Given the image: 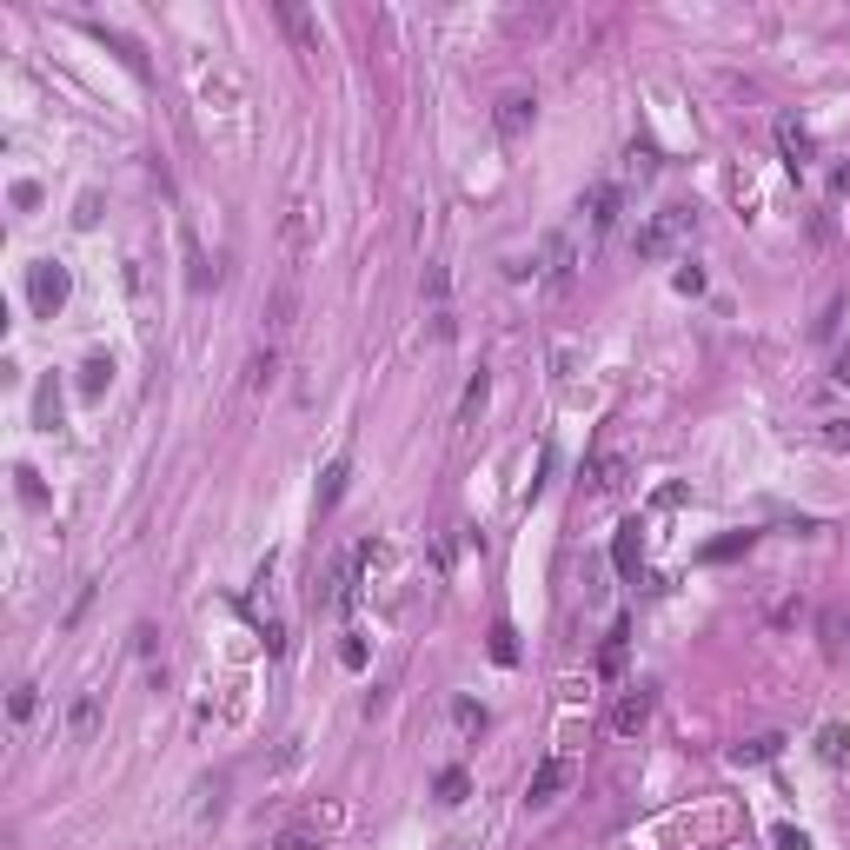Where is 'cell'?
Masks as SVG:
<instances>
[{"mask_svg": "<svg viewBox=\"0 0 850 850\" xmlns=\"http://www.w3.org/2000/svg\"><path fill=\"white\" fill-rule=\"evenodd\" d=\"M107 386H113V359L107 352H93L87 366H80V399H100Z\"/></svg>", "mask_w": 850, "mask_h": 850, "instance_id": "10", "label": "cell"}, {"mask_svg": "<svg viewBox=\"0 0 850 850\" xmlns=\"http://www.w3.org/2000/svg\"><path fill=\"white\" fill-rule=\"evenodd\" d=\"M93 724H100V698H93V691H87V698L74 704V718H67V731H74V738H87Z\"/></svg>", "mask_w": 850, "mask_h": 850, "instance_id": "18", "label": "cell"}, {"mask_svg": "<svg viewBox=\"0 0 850 850\" xmlns=\"http://www.w3.org/2000/svg\"><path fill=\"white\" fill-rule=\"evenodd\" d=\"M777 850H804V831H791V824H777Z\"/></svg>", "mask_w": 850, "mask_h": 850, "instance_id": "31", "label": "cell"}, {"mask_svg": "<svg viewBox=\"0 0 850 850\" xmlns=\"http://www.w3.org/2000/svg\"><path fill=\"white\" fill-rule=\"evenodd\" d=\"M678 293H704V273H698V266H678Z\"/></svg>", "mask_w": 850, "mask_h": 850, "instance_id": "30", "label": "cell"}, {"mask_svg": "<svg viewBox=\"0 0 850 850\" xmlns=\"http://www.w3.org/2000/svg\"><path fill=\"white\" fill-rule=\"evenodd\" d=\"M346 479H352V465H346V459L326 465V479H319V518L339 512V499H346Z\"/></svg>", "mask_w": 850, "mask_h": 850, "instance_id": "9", "label": "cell"}, {"mask_svg": "<svg viewBox=\"0 0 850 850\" xmlns=\"http://www.w3.org/2000/svg\"><path fill=\"white\" fill-rule=\"evenodd\" d=\"M346 824V804H326V811H306L293 824V831H279V844L273 850H313V844H326V837Z\"/></svg>", "mask_w": 850, "mask_h": 850, "instance_id": "3", "label": "cell"}, {"mask_svg": "<svg viewBox=\"0 0 850 850\" xmlns=\"http://www.w3.org/2000/svg\"><path fill=\"white\" fill-rule=\"evenodd\" d=\"M485 399H492V379L485 372H472V386H465V399H459V425H472L485 412Z\"/></svg>", "mask_w": 850, "mask_h": 850, "instance_id": "14", "label": "cell"}, {"mask_svg": "<svg viewBox=\"0 0 850 850\" xmlns=\"http://www.w3.org/2000/svg\"><path fill=\"white\" fill-rule=\"evenodd\" d=\"M34 704H40V698H34V684H14V698H7L14 724H27V718H34Z\"/></svg>", "mask_w": 850, "mask_h": 850, "instance_id": "23", "label": "cell"}, {"mask_svg": "<svg viewBox=\"0 0 850 850\" xmlns=\"http://www.w3.org/2000/svg\"><path fill=\"white\" fill-rule=\"evenodd\" d=\"M525 127H532V100H525V93H512V100H499V133H505V140H518Z\"/></svg>", "mask_w": 850, "mask_h": 850, "instance_id": "12", "label": "cell"}, {"mask_svg": "<svg viewBox=\"0 0 850 850\" xmlns=\"http://www.w3.org/2000/svg\"><path fill=\"white\" fill-rule=\"evenodd\" d=\"M439 804H465V771H439Z\"/></svg>", "mask_w": 850, "mask_h": 850, "instance_id": "24", "label": "cell"}, {"mask_svg": "<svg viewBox=\"0 0 850 850\" xmlns=\"http://www.w3.org/2000/svg\"><path fill=\"white\" fill-rule=\"evenodd\" d=\"M565 784H572V764H565V758H545V764L532 771V784H525V804H532V811H545V804H552Z\"/></svg>", "mask_w": 850, "mask_h": 850, "instance_id": "5", "label": "cell"}, {"mask_svg": "<svg viewBox=\"0 0 850 850\" xmlns=\"http://www.w3.org/2000/svg\"><path fill=\"white\" fill-rule=\"evenodd\" d=\"M777 147H784L791 173H804V167H811V153H817V147H811V133L797 127V120H777Z\"/></svg>", "mask_w": 850, "mask_h": 850, "instance_id": "8", "label": "cell"}, {"mask_svg": "<svg viewBox=\"0 0 850 850\" xmlns=\"http://www.w3.org/2000/svg\"><path fill=\"white\" fill-rule=\"evenodd\" d=\"M824 638H831V645H824L831 658H850V618L844 611H824Z\"/></svg>", "mask_w": 850, "mask_h": 850, "instance_id": "15", "label": "cell"}, {"mask_svg": "<svg viewBox=\"0 0 850 850\" xmlns=\"http://www.w3.org/2000/svg\"><path fill=\"white\" fill-rule=\"evenodd\" d=\"M273 372H279L273 346H266V352H253V372H246V386H253V392H259V386H273Z\"/></svg>", "mask_w": 850, "mask_h": 850, "instance_id": "19", "label": "cell"}, {"mask_svg": "<svg viewBox=\"0 0 850 850\" xmlns=\"http://www.w3.org/2000/svg\"><path fill=\"white\" fill-rule=\"evenodd\" d=\"M459 724H465V731H485V711L472 698H459Z\"/></svg>", "mask_w": 850, "mask_h": 850, "instance_id": "29", "label": "cell"}, {"mask_svg": "<svg viewBox=\"0 0 850 850\" xmlns=\"http://www.w3.org/2000/svg\"><path fill=\"white\" fill-rule=\"evenodd\" d=\"M578 213L592 220V233H611V220H618V186H611V180H598L592 193L578 200Z\"/></svg>", "mask_w": 850, "mask_h": 850, "instance_id": "6", "label": "cell"}, {"mask_svg": "<svg viewBox=\"0 0 850 850\" xmlns=\"http://www.w3.org/2000/svg\"><path fill=\"white\" fill-rule=\"evenodd\" d=\"M592 492L598 499H618V492H625V459H611L605 452V459L592 465Z\"/></svg>", "mask_w": 850, "mask_h": 850, "instance_id": "11", "label": "cell"}, {"mask_svg": "<svg viewBox=\"0 0 850 850\" xmlns=\"http://www.w3.org/2000/svg\"><path fill=\"white\" fill-rule=\"evenodd\" d=\"M645 724H651V691L645 684H638V691H618V704H611V731H618V738H638Z\"/></svg>", "mask_w": 850, "mask_h": 850, "instance_id": "4", "label": "cell"}, {"mask_svg": "<svg viewBox=\"0 0 850 850\" xmlns=\"http://www.w3.org/2000/svg\"><path fill=\"white\" fill-rule=\"evenodd\" d=\"M286 326H293V286L273 293V333H286Z\"/></svg>", "mask_w": 850, "mask_h": 850, "instance_id": "25", "label": "cell"}, {"mask_svg": "<svg viewBox=\"0 0 850 850\" xmlns=\"http://www.w3.org/2000/svg\"><path fill=\"white\" fill-rule=\"evenodd\" d=\"M34 412H40V425H47V432H54V425H60V392H54V379H47V386H40Z\"/></svg>", "mask_w": 850, "mask_h": 850, "instance_id": "21", "label": "cell"}, {"mask_svg": "<svg viewBox=\"0 0 850 850\" xmlns=\"http://www.w3.org/2000/svg\"><path fill=\"white\" fill-rule=\"evenodd\" d=\"M14 479H20V499H27V505H47V492H40V479H34V472H27V465H20Z\"/></svg>", "mask_w": 850, "mask_h": 850, "instance_id": "27", "label": "cell"}, {"mask_svg": "<svg viewBox=\"0 0 850 850\" xmlns=\"http://www.w3.org/2000/svg\"><path fill=\"white\" fill-rule=\"evenodd\" d=\"M67 293H74V273H67L60 259H34V266H27V306H34L40 319H54L60 306H67Z\"/></svg>", "mask_w": 850, "mask_h": 850, "instance_id": "2", "label": "cell"}, {"mask_svg": "<svg viewBox=\"0 0 850 850\" xmlns=\"http://www.w3.org/2000/svg\"><path fill=\"white\" fill-rule=\"evenodd\" d=\"M625 665V625H611V638H605V671H618Z\"/></svg>", "mask_w": 850, "mask_h": 850, "instance_id": "26", "label": "cell"}, {"mask_svg": "<svg viewBox=\"0 0 850 850\" xmlns=\"http://www.w3.org/2000/svg\"><path fill=\"white\" fill-rule=\"evenodd\" d=\"M339 665H346V671H366V645H359V638H346V645H339Z\"/></svg>", "mask_w": 850, "mask_h": 850, "instance_id": "28", "label": "cell"}, {"mask_svg": "<svg viewBox=\"0 0 850 850\" xmlns=\"http://www.w3.org/2000/svg\"><path fill=\"white\" fill-rule=\"evenodd\" d=\"M751 545H758V532H731V538H718V545H711V565H724V558H738V552H751Z\"/></svg>", "mask_w": 850, "mask_h": 850, "instance_id": "17", "label": "cell"}, {"mask_svg": "<svg viewBox=\"0 0 850 850\" xmlns=\"http://www.w3.org/2000/svg\"><path fill=\"white\" fill-rule=\"evenodd\" d=\"M492 658H499V665H518V645H512V625H492Z\"/></svg>", "mask_w": 850, "mask_h": 850, "instance_id": "22", "label": "cell"}, {"mask_svg": "<svg viewBox=\"0 0 850 850\" xmlns=\"http://www.w3.org/2000/svg\"><path fill=\"white\" fill-rule=\"evenodd\" d=\"M691 233H698V213H691V206H658V213L638 226V259H671Z\"/></svg>", "mask_w": 850, "mask_h": 850, "instance_id": "1", "label": "cell"}, {"mask_svg": "<svg viewBox=\"0 0 850 850\" xmlns=\"http://www.w3.org/2000/svg\"><path fill=\"white\" fill-rule=\"evenodd\" d=\"M777 751H784V738H777V731H764V738H744V744H731V764H738V771H758V764H771Z\"/></svg>", "mask_w": 850, "mask_h": 850, "instance_id": "7", "label": "cell"}, {"mask_svg": "<svg viewBox=\"0 0 850 850\" xmlns=\"http://www.w3.org/2000/svg\"><path fill=\"white\" fill-rule=\"evenodd\" d=\"M611 558H618V572H625V578H638V525H625V532H618Z\"/></svg>", "mask_w": 850, "mask_h": 850, "instance_id": "16", "label": "cell"}, {"mask_svg": "<svg viewBox=\"0 0 850 850\" xmlns=\"http://www.w3.org/2000/svg\"><path fill=\"white\" fill-rule=\"evenodd\" d=\"M631 173H638V180L658 173V147H651V140H631Z\"/></svg>", "mask_w": 850, "mask_h": 850, "instance_id": "20", "label": "cell"}, {"mask_svg": "<svg viewBox=\"0 0 850 850\" xmlns=\"http://www.w3.org/2000/svg\"><path fill=\"white\" fill-rule=\"evenodd\" d=\"M279 27L299 40V54H319V34H313V20L299 14V7H279Z\"/></svg>", "mask_w": 850, "mask_h": 850, "instance_id": "13", "label": "cell"}]
</instances>
